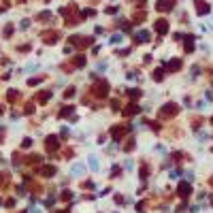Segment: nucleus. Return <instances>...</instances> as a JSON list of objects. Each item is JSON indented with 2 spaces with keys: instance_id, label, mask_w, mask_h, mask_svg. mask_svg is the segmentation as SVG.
<instances>
[{
  "instance_id": "nucleus-6",
  "label": "nucleus",
  "mask_w": 213,
  "mask_h": 213,
  "mask_svg": "<svg viewBox=\"0 0 213 213\" xmlns=\"http://www.w3.org/2000/svg\"><path fill=\"white\" fill-rule=\"evenodd\" d=\"M196 4H198V13H209V6L202 4V0H196Z\"/></svg>"
},
{
  "instance_id": "nucleus-9",
  "label": "nucleus",
  "mask_w": 213,
  "mask_h": 213,
  "mask_svg": "<svg viewBox=\"0 0 213 213\" xmlns=\"http://www.w3.org/2000/svg\"><path fill=\"white\" fill-rule=\"evenodd\" d=\"M124 41V36H122V34H115V36L111 39V43H122Z\"/></svg>"
},
{
  "instance_id": "nucleus-10",
  "label": "nucleus",
  "mask_w": 213,
  "mask_h": 213,
  "mask_svg": "<svg viewBox=\"0 0 213 213\" xmlns=\"http://www.w3.org/2000/svg\"><path fill=\"white\" fill-rule=\"evenodd\" d=\"M90 166H92V168H98V162H96V158H90Z\"/></svg>"
},
{
  "instance_id": "nucleus-1",
  "label": "nucleus",
  "mask_w": 213,
  "mask_h": 213,
  "mask_svg": "<svg viewBox=\"0 0 213 213\" xmlns=\"http://www.w3.org/2000/svg\"><path fill=\"white\" fill-rule=\"evenodd\" d=\"M158 9H160V11H168V9H173V0H158Z\"/></svg>"
},
{
  "instance_id": "nucleus-5",
  "label": "nucleus",
  "mask_w": 213,
  "mask_h": 213,
  "mask_svg": "<svg viewBox=\"0 0 213 213\" xmlns=\"http://www.w3.org/2000/svg\"><path fill=\"white\" fill-rule=\"evenodd\" d=\"M47 147H49V149H56V147H58V139H56V137H49V139H47Z\"/></svg>"
},
{
  "instance_id": "nucleus-3",
  "label": "nucleus",
  "mask_w": 213,
  "mask_h": 213,
  "mask_svg": "<svg viewBox=\"0 0 213 213\" xmlns=\"http://www.w3.org/2000/svg\"><path fill=\"white\" fill-rule=\"evenodd\" d=\"M175 113H177V104H164L162 115H175Z\"/></svg>"
},
{
  "instance_id": "nucleus-8",
  "label": "nucleus",
  "mask_w": 213,
  "mask_h": 213,
  "mask_svg": "<svg viewBox=\"0 0 213 213\" xmlns=\"http://www.w3.org/2000/svg\"><path fill=\"white\" fill-rule=\"evenodd\" d=\"M139 111V106H134V104H130L128 109H126V115H132V113H137Z\"/></svg>"
},
{
  "instance_id": "nucleus-11",
  "label": "nucleus",
  "mask_w": 213,
  "mask_h": 213,
  "mask_svg": "<svg viewBox=\"0 0 213 213\" xmlns=\"http://www.w3.org/2000/svg\"><path fill=\"white\" fill-rule=\"evenodd\" d=\"M139 94H141L139 90H130V96H132V98H139Z\"/></svg>"
},
{
  "instance_id": "nucleus-4",
  "label": "nucleus",
  "mask_w": 213,
  "mask_h": 213,
  "mask_svg": "<svg viewBox=\"0 0 213 213\" xmlns=\"http://www.w3.org/2000/svg\"><path fill=\"white\" fill-rule=\"evenodd\" d=\"M137 36L141 39V43H147V41H149V32H147V30H139Z\"/></svg>"
},
{
  "instance_id": "nucleus-7",
  "label": "nucleus",
  "mask_w": 213,
  "mask_h": 213,
  "mask_svg": "<svg viewBox=\"0 0 213 213\" xmlns=\"http://www.w3.org/2000/svg\"><path fill=\"white\" fill-rule=\"evenodd\" d=\"M181 64H179V60H175V62H168V70H177Z\"/></svg>"
},
{
  "instance_id": "nucleus-2",
  "label": "nucleus",
  "mask_w": 213,
  "mask_h": 213,
  "mask_svg": "<svg viewBox=\"0 0 213 213\" xmlns=\"http://www.w3.org/2000/svg\"><path fill=\"white\" fill-rule=\"evenodd\" d=\"M156 30H158L160 34H166V32H168V26H166V21H164V19L156 21Z\"/></svg>"
}]
</instances>
